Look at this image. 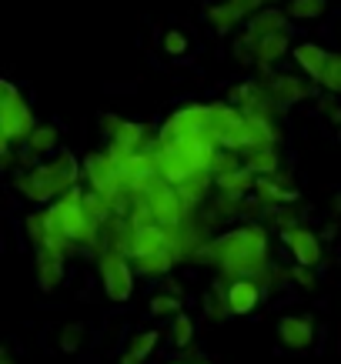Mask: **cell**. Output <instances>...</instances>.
I'll use <instances>...</instances> for the list:
<instances>
[{"mask_svg": "<svg viewBox=\"0 0 341 364\" xmlns=\"http://www.w3.org/2000/svg\"><path fill=\"white\" fill-rule=\"evenodd\" d=\"M208 261L231 277H254L264 274L268 267V234L261 224H248V228H234V231L221 234L214 244H208Z\"/></svg>", "mask_w": 341, "mask_h": 364, "instance_id": "obj_1", "label": "cell"}, {"mask_svg": "<svg viewBox=\"0 0 341 364\" xmlns=\"http://www.w3.org/2000/svg\"><path fill=\"white\" fill-rule=\"evenodd\" d=\"M78 177H80L78 157L70 151H57L54 161L37 164L31 174L14 177V188H17V194L33 200V204H51V200L67 194L70 188H78Z\"/></svg>", "mask_w": 341, "mask_h": 364, "instance_id": "obj_2", "label": "cell"}, {"mask_svg": "<svg viewBox=\"0 0 341 364\" xmlns=\"http://www.w3.org/2000/svg\"><path fill=\"white\" fill-rule=\"evenodd\" d=\"M33 127L37 121H33L31 104L21 97V90L11 80H0V137H4L0 147H14V144L27 141Z\"/></svg>", "mask_w": 341, "mask_h": 364, "instance_id": "obj_3", "label": "cell"}, {"mask_svg": "<svg viewBox=\"0 0 341 364\" xmlns=\"http://www.w3.org/2000/svg\"><path fill=\"white\" fill-rule=\"evenodd\" d=\"M127 257L131 254L124 251V244H110L100 254V284H104V294L117 304H124L134 294V271L137 267H131Z\"/></svg>", "mask_w": 341, "mask_h": 364, "instance_id": "obj_4", "label": "cell"}, {"mask_svg": "<svg viewBox=\"0 0 341 364\" xmlns=\"http://www.w3.org/2000/svg\"><path fill=\"white\" fill-rule=\"evenodd\" d=\"M84 177H88L90 191H98L100 198H107L110 204H117V200H121V194H124L121 164L110 157V151L84 157Z\"/></svg>", "mask_w": 341, "mask_h": 364, "instance_id": "obj_5", "label": "cell"}, {"mask_svg": "<svg viewBox=\"0 0 341 364\" xmlns=\"http://www.w3.org/2000/svg\"><path fill=\"white\" fill-rule=\"evenodd\" d=\"M208 134L211 137V104H187L181 111H174L167 117V124L161 127L157 141H174V137H198Z\"/></svg>", "mask_w": 341, "mask_h": 364, "instance_id": "obj_6", "label": "cell"}, {"mask_svg": "<svg viewBox=\"0 0 341 364\" xmlns=\"http://www.w3.org/2000/svg\"><path fill=\"white\" fill-rule=\"evenodd\" d=\"M144 200H147V208H151L157 224H164V228H177V224H181V214H184L187 200L181 198V191H177L174 184H167L164 177H157L154 184L147 188Z\"/></svg>", "mask_w": 341, "mask_h": 364, "instance_id": "obj_7", "label": "cell"}, {"mask_svg": "<svg viewBox=\"0 0 341 364\" xmlns=\"http://www.w3.org/2000/svg\"><path fill=\"white\" fill-rule=\"evenodd\" d=\"M117 164H121L124 191H134V194H147V188L161 177L154 151H137V154L124 157V161H117Z\"/></svg>", "mask_w": 341, "mask_h": 364, "instance_id": "obj_8", "label": "cell"}, {"mask_svg": "<svg viewBox=\"0 0 341 364\" xmlns=\"http://www.w3.org/2000/svg\"><path fill=\"white\" fill-rule=\"evenodd\" d=\"M281 241L291 251L295 264H308V267L321 264V241H318V234H311L308 228H291L288 224L285 231H281Z\"/></svg>", "mask_w": 341, "mask_h": 364, "instance_id": "obj_9", "label": "cell"}, {"mask_svg": "<svg viewBox=\"0 0 341 364\" xmlns=\"http://www.w3.org/2000/svg\"><path fill=\"white\" fill-rule=\"evenodd\" d=\"M147 124L141 121H121V127L114 131V137L107 141V151L114 161H124V157L137 154V151H144V144H147Z\"/></svg>", "mask_w": 341, "mask_h": 364, "instance_id": "obj_10", "label": "cell"}, {"mask_svg": "<svg viewBox=\"0 0 341 364\" xmlns=\"http://www.w3.org/2000/svg\"><path fill=\"white\" fill-rule=\"evenodd\" d=\"M268 90H271V97H275V104L281 111L311 97V84L305 77H295V74H278V77H271Z\"/></svg>", "mask_w": 341, "mask_h": 364, "instance_id": "obj_11", "label": "cell"}, {"mask_svg": "<svg viewBox=\"0 0 341 364\" xmlns=\"http://www.w3.org/2000/svg\"><path fill=\"white\" fill-rule=\"evenodd\" d=\"M37 284L47 294L64 284V251H57V247H37Z\"/></svg>", "mask_w": 341, "mask_h": 364, "instance_id": "obj_12", "label": "cell"}, {"mask_svg": "<svg viewBox=\"0 0 341 364\" xmlns=\"http://www.w3.org/2000/svg\"><path fill=\"white\" fill-rule=\"evenodd\" d=\"M278 338L291 351H305L315 341V324L308 318H301V314H285V318L278 321Z\"/></svg>", "mask_w": 341, "mask_h": 364, "instance_id": "obj_13", "label": "cell"}, {"mask_svg": "<svg viewBox=\"0 0 341 364\" xmlns=\"http://www.w3.org/2000/svg\"><path fill=\"white\" fill-rule=\"evenodd\" d=\"M258 301H261V284L251 277H234L224 291V304L231 308V314H251Z\"/></svg>", "mask_w": 341, "mask_h": 364, "instance_id": "obj_14", "label": "cell"}, {"mask_svg": "<svg viewBox=\"0 0 341 364\" xmlns=\"http://www.w3.org/2000/svg\"><path fill=\"white\" fill-rule=\"evenodd\" d=\"M291 50V44H288V31H278V33H268V37H261V41H254V64L261 67V74H271V64L275 60H281V57Z\"/></svg>", "mask_w": 341, "mask_h": 364, "instance_id": "obj_15", "label": "cell"}, {"mask_svg": "<svg viewBox=\"0 0 341 364\" xmlns=\"http://www.w3.org/2000/svg\"><path fill=\"white\" fill-rule=\"evenodd\" d=\"M295 64L301 74H308L311 80H321V70H325V60H328V50L321 44H315V41H305V44H298L295 50Z\"/></svg>", "mask_w": 341, "mask_h": 364, "instance_id": "obj_16", "label": "cell"}, {"mask_svg": "<svg viewBox=\"0 0 341 364\" xmlns=\"http://www.w3.org/2000/svg\"><path fill=\"white\" fill-rule=\"evenodd\" d=\"M57 141H61L57 127H51V124H41V127H33V134L27 137V144H23V164H31L33 157L54 154V151H57Z\"/></svg>", "mask_w": 341, "mask_h": 364, "instance_id": "obj_17", "label": "cell"}, {"mask_svg": "<svg viewBox=\"0 0 341 364\" xmlns=\"http://www.w3.org/2000/svg\"><path fill=\"white\" fill-rule=\"evenodd\" d=\"M258 184V174H254L248 164H241L238 171H228V174H214V188L221 191V194H248V191Z\"/></svg>", "mask_w": 341, "mask_h": 364, "instance_id": "obj_18", "label": "cell"}, {"mask_svg": "<svg viewBox=\"0 0 341 364\" xmlns=\"http://www.w3.org/2000/svg\"><path fill=\"white\" fill-rule=\"evenodd\" d=\"M208 21L218 33H228L238 21H244V14L234 7V0H224V4H211L208 7Z\"/></svg>", "mask_w": 341, "mask_h": 364, "instance_id": "obj_19", "label": "cell"}, {"mask_svg": "<svg viewBox=\"0 0 341 364\" xmlns=\"http://www.w3.org/2000/svg\"><path fill=\"white\" fill-rule=\"evenodd\" d=\"M254 191L261 194L264 204H295L298 200V191H288L281 188L275 177H258V184H254Z\"/></svg>", "mask_w": 341, "mask_h": 364, "instance_id": "obj_20", "label": "cell"}, {"mask_svg": "<svg viewBox=\"0 0 341 364\" xmlns=\"http://www.w3.org/2000/svg\"><path fill=\"white\" fill-rule=\"evenodd\" d=\"M244 164L251 167L258 177H275L278 174V151L275 147H261V151H251V154H244Z\"/></svg>", "mask_w": 341, "mask_h": 364, "instance_id": "obj_21", "label": "cell"}, {"mask_svg": "<svg viewBox=\"0 0 341 364\" xmlns=\"http://www.w3.org/2000/svg\"><path fill=\"white\" fill-rule=\"evenodd\" d=\"M285 11L291 21H318L328 11V0H291Z\"/></svg>", "mask_w": 341, "mask_h": 364, "instance_id": "obj_22", "label": "cell"}, {"mask_svg": "<svg viewBox=\"0 0 341 364\" xmlns=\"http://www.w3.org/2000/svg\"><path fill=\"white\" fill-rule=\"evenodd\" d=\"M211 177H214V171H198L194 177H187L184 184H177V191H181V198L187 200V204H194V200L204 198V191H208Z\"/></svg>", "mask_w": 341, "mask_h": 364, "instance_id": "obj_23", "label": "cell"}, {"mask_svg": "<svg viewBox=\"0 0 341 364\" xmlns=\"http://www.w3.org/2000/svg\"><path fill=\"white\" fill-rule=\"evenodd\" d=\"M321 87L328 90V94H335V97H341V54H328V60H325V70H321Z\"/></svg>", "mask_w": 341, "mask_h": 364, "instance_id": "obj_24", "label": "cell"}, {"mask_svg": "<svg viewBox=\"0 0 341 364\" xmlns=\"http://www.w3.org/2000/svg\"><path fill=\"white\" fill-rule=\"evenodd\" d=\"M154 344H157V331H137L131 341H127V354L137 358V361H144L147 354L154 351Z\"/></svg>", "mask_w": 341, "mask_h": 364, "instance_id": "obj_25", "label": "cell"}, {"mask_svg": "<svg viewBox=\"0 0 341 364\" xmlns=\"http://www.w3.org/2000/svg\"><path fill=\"white\" fill-rule=\"evenodd\" d=\"M171 341H174L177 348H187V344L194 341V321L187 318L184 311L174 314V324H171Z\"/></svg>", "mask_w": 341, "mask_h": 364, "instance_id": "obj_26", "label": "cell"}, {"mask_svg": "<svg viewBox=\"0 0 341 364\" xmlns=\"http://www.w3.org/2000/svg\"><path fill=\"white\" fill-rule=\"evenodd\" d=\"M181 304H184V301L174 298V294H154L147 311H151L154 318H167V314H181Z\"/></svg>", "mask_w": 341, "mask_h": 364, "instance_id": "obj_27", "label": "cell"}, {"mask_svg": "<svg viewBox=\"0 0 341 364\" xmlns=\"http://www.w3.org/2000/svg\"><path fill=\"white\" fill-rule=\"evenodd\" d=\"M27 237L33 241V247H44L47 244V221H44V210H37V214H27Z\"/></svg>", "mask_w": 341, "mask_h": 364, "instance_id": "obj_28", "label": "cell"}, {"mask_svg": "<svg viewBox=\"0 0 341 364\" xmlns=\"http://www.w3.org/2000/svg\"><path fill=\"white\" fill-rule=\"evenodd\" d=\"M80 344H84V324H78V321L64 324V331H61V348H64L67 354H74V351H80Z\"/></svg>", "mask_w": 341, "mask_h": 364, "instance_id": "obj_29", "label": "cell"}, {"mask_svg": "<svg viewBox=\"0 0 341 364\" xmlns=\"http://www.w3.org/2000/svg\"><path fill=\"white\" fill-rule=\"evenodd\" d=\"M161 47H164L171 57H181V54H187V37L181 31H167L164 37H161Z\"/></svg>", "mask_w": 341, "mask_h": 364, "instance_id": "obj_30", "label": "cell"}, {"mask_svg": "<svg viewBox=\"0 0 341 364\" xmlns=\"http://www.w3.org/2000/svg\"><path fill=\"white\" fill-rule=\"evenodd\" d=\"M291 277H295V281H298L301 287H305V291H311V287H315V271H311L308 264H295Z\"/></svg>", "mask_w": 341, "mask_h": 364, "instance_id": "obj_31", "label": "cell"}, {"mask_svg": "<svg viewBox=\"0 0 341 364\" xmlns=\"http://www.w3.org/2000/svg\"><path fill=\"white\" fill-rule=\"evenodd\" d=\"M268 4V0H234V7L244 14V17H251V14H258Z\"/></svg>", "mask_w": 341, "mask_h": 364, "instance_id": "obj_32", "label": "cell"}, {"mask_svg": "<svg viewBox=\"0 0 341 364\" xmlns=\"http://www.w3.org/2000/svg\"><path fill=\"white\" fill-rule=\"evenodd\" d=\"M117 127H121V117H117V114H104V117H100V131L107 134V141L114 137V131H117Z\"/></svg>", "mask_w": 341, "mask_h": 364, "instance_id": "obj_33", "label": "cell"}, {"mask_svg": "<svg viewBox=\"0 0 341 364\" xmlns=\"http://www.w3.org/2000/svg\"><path fill=\"white\" fill-rule=\"evenodd\" d=\"M321 111H328V114H331V121H335V124L341 127V107H335V104H328V100H325V104H321Z\"/></svg>", "mask_w": 341, "mask_h": 364, "instance_id": "obj_34", "label": "cell"}, {"mask_svg": "<svg viewBox=\"0 0 341 364\" xmlns=\"http://www.w3.org/2000/svg\"><path fill=\"white\" fill-rule=\"evenodd\" d=\"M0 364H14V361H11V358H7V354H4V358H0Z\"/></svg>", "mask_w": 341, "mask_h": 364, "instance_id": "obj_35", "label": "cell"}, {"mask_svg": "<svg viewBox=\"0 0 341 364\" xmlns=\"http://www.w3.org/2000/svg\"><path fill=\"white\" fill-rule=\"evenodd\" d=\"M338 141H341V127H338Z\"/></svg>", "mask_w": 341, "mask_h": 364, "instance_id": "obj_36", "label": "cell"}, {"mask_svg": "<svg viewBox=\"0 0 341 364\" xmlns=\"http://www.w3.org/2000/svg\"><path fill=\"white\" fill-rule=\"evenodd\" d=\"M174 364H181V361H174Z\"/></svg>", "mask_w": 341, "mask_h": 364, "instance_id": "obj_37", "label": "cell"}]
</instances>
